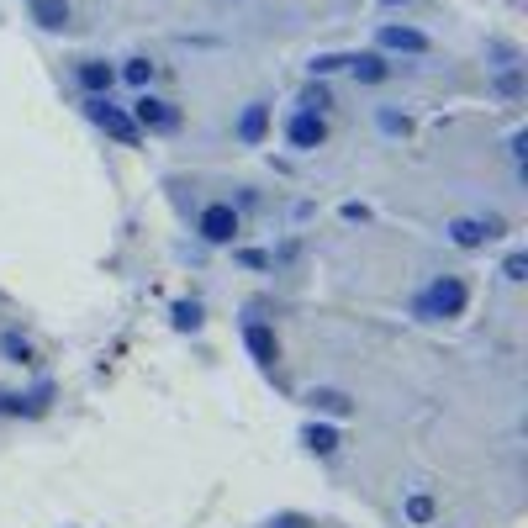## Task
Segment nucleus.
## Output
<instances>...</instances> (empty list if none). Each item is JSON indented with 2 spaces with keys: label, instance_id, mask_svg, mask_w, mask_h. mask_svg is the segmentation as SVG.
I'll return each instance as SVG.
<instances>
[{
  "label": "nucleus",
  "instance_id": "f257e3e1",
  "mask_svg": "<svg viewBox=\"0 0 528 528\" xmlns=\"http://www.w3.org/2000/svg\"><path fill=\"white\" fill-rule=\"evenodd\" d=\"M238 228H243V222H238V212H233L228 201L201 206V217H196V233H201L206 243H233V238H238Z\"/></svg>",
  "mask_w": 528,
  "mask_h": 528
},
{
  "label": "nucleus",
  "instance_id": "f03ea898",
  "mask_svg": "<svg viewBox=\"0 0 528 528\" xmlns=\"http://www.w3.org/2000/svg\"><path fill=\"white\" fill-rule=\"evenodd\" d=\"M132 122L148 127V132H175L180 127V111L159 101V96H138V106H132Z\"/></svg>",
  "mask_w": 528,
  "mask_h": 528
},
{
  "label": "nucleus",
  "instance_id": "7ed1b4c3",
  "mask_svg": "<svg viewBox=\"0 0 528 528\" xmlns=\"http://www.w3.org/2000/svg\"><path fill=\"white\" fill-rule=\"evenodd\" d=\"M85 111H90V117H96V122H101V127H106L117 143H138V122H132L127 111H117V106H111L106 96H96V101H90Z\"/></svg>",
  "mask_w": 528,
  "mask_h": 528
},
{
  "label": "nucleus",
  "instance_id": "20e7f679",
  "mask_svg": "<svg viewBox=\"0 0 528 528\" xmlns=\"http://www.w3.org/2000/svg\"><path fill=\"white\" fill-rule=\"evenodd\" d=\"M465 307V286H460V280H433V286L418 296V312H460Z\"/></svg>",
  "mask_w": 528,
  "mask_h": 528
},
{
  "label": "nucleus",
  "instance_id": "39448f33",
  "mask_svg": "<svg viewBox=\"0 0 528 528\" xmlns=\"http://www.w3.org/2000/svg\"><path fill=\"white\" fill-rule=\"evenodd\" d=\"M286 138L296 143V148H317L328 138V127H323V111H296V117L286 122Z\"/></svg>",
  "mask_w": 528,
  "mask_h": 528
},
{
  "label": "nucleus",
  "instance_id": "423d86ee",
  "mask_svg": "<svg viewBox=\"0 0 528 528\" xmlns=\"http://www.w3.org/2000/svg\"><path fill=\"white\" fill-rule=\"evenodd\" d=\"M243 338H249V349H254L259 365H275L280 360V344H275V333L264 328V323H249V328H243Z\"/></svg>",
  "mask_w": 528,
  "mask_h": 528
},
{
  "label": "nucleus",
  "instance_id": "0eeeda50",
  "mask_svg": "<svg viewBox=\"0 0 528 528\" xmlns=\"http://www.w3.org/2000/svg\"><path fill=\"white\" fill-rule=\"evenodd\" d=\"M381 43L386 48H402V53H428V37L412 32V27H381Z\"/></svg>",
  "mask_w": 528,
  "mask_h": 528
},
{
  "label": "nucleus",
  "instance_id": "6e6552de",
  "mask_svg": "<svg viewBox=\"0 0 528 528\" xmlns=\"http://www.w3.org/2000/svg\"><path fill=\"white\" fill-rule=\"evenodd\" d=\"M497 228H502L497 217H492V222H449V238L470 249V243H481V238H497Z\"/></svg>",
  "mask_w": 528,
  "mask_h": 528
},
{
  "label": "nucleus",
  "instance_id": "1a4fd4ad",
  "mask_svg": "<svg viewBox=\"0 0 528 528\" xmlns=\"http://www.w3.org/2000/svg\"><path fill=\"white\" fill-rule=\"evenodd\" d=\"M74 80H80L85 90H96V96H101V90H111V80H117V74H111L101 59H85L80 69H74Z\"/></svg>",
  "mask_w": 528,
  "mask_h": 528
},
{
  "label": "nucleus",
  "instance_id": "9d476101",
  "mask_svg": "<svg viewBox=\"0 0 528 528\" xmlns=\"http://www.w3.org/2000/svg\"><path fill=\"white\" fill-rule=\"evenodd\" d=\"M307 402H312V407H323V412H333V418H349V412H354V402H349V396H344V391H333V386H323V391H312V396H307Z\"/></svg>",
  "mask_w": 528,
  "mask_h": 528
},
{
  "label": "nucleus",
  "instance_id": "9b49d317",
  "mask_svg": "<svg viewBox=\"0 0 528 528\" xmlns=\"http://www.w3.org/2000/svg\"><path fill=\"white\" fill-rule=\"evenodd\" d=\"M32 16H37L43 27H53V32L69 27V6H64V0H32Z\"/></svg>",
  "mask_w": 528,
  "mask_h": 528
},
{
  "label": "nucleus",
  "instance_id": "f8f14e48",
  "mask_svg": "<svg viewBox=\"0 0 528 528\" xmlns=\"http://www.w3.org/2000/svg\"><path fill=\"white\" fill-rule=\"evenodd\" d=\"M349 64H354V74H360L365 85H381L386 74H391V64H386V59H375V53H365V59H349Z\"/></svg>",
  "mask_w": 528,
  "mask_h": 528
},
{
  "label": "nucleus",
  "instance_id": "ddd939ff",
  "mask_svg": "<svg viewBox=\"0 0 528 528\" xmlns=\"http://www.w3.org/2000/svg\"><path fill=\"white\" fill-rule=\"evenodd\" d=\"M264 122H270V111H264V106H249V111H243V122H238L243 143H259V138H264Z\"/></svg>",
  "mask_w": 528,
  "mask_h": 528
},
{
  "label": "nucleus",
  "instance_id": "4468645a",
  "mask_svg": "<svg viewBox=\"0 0 528 528\" xmlns=\"http://www.w3.org/2000/svg\"><path fill=\"white\" fill-rule=\"evenodd\" d=\"M301 444H307L312 455H333V449H338V433H333V428H307V433H301Z\"/></svg>",
  "mask_w": 528,
  "mask_h": 528
},
{
  "label": "nucleus",
  "instance_id": "2eb2a0df",
  "mask_svg": "<svg viewBox=\"0 0 528 528\" xmlns=\"http://www.w3.org/2000/svg\"><path fill=\"white\" fill-rule=\"evenodd\" d=\"M402 513H407V523H418V528H423V523H433V497H428V492L407 497V502H402Z\"/></svg>",
  "mask_w": 528,
  "mask_h": 528
},
{
  "label": "nucleus",
  "instance_id": "dca6fc26",
  "mask_svg": "<svg viewBox=\"0 0 528 528\" xmlns=\"http://www.w3.org/2000/svg\"><path fill=\"white\" fill-rule=\"evenodd\" d=\"M333 106V96H328V85H312L307 96H301V111H328Z\"/></svg>",
  "mask_w": 528,
  "mask_h": 528
},
{
  "label": "nucleus",
  "instance_id": "f3484780",
  "mask_svg": "<svg viewBox=\"0 0 528 528\" xmlns=\"http://www.w3.org/2000/svg\"><path fill=\"white\" fill-rule=\"evenodd\" d=\"M127 80H132V85H148V80H154V64H148V59H132V64H127Z\"/></svg>",
  "mask_w": 528,
  "mask_h": 528
},
{
  "label": "nucleus",
  "instance_id": "a211bd4d",
  "mask_svg": "<svg viewBox=\"0 0 528 528\" xmlns=\"http://www.w3.org/2000/svg\"><path fill=\"white\" fill-rule=\"evenodd\" d=\"M6 349H11L22 365H32V344H22V338H6Z\"/></svg>",
  "mask_w": 528,
  "mask_h": 528
},
{
  "label": "nucleus",
  "instance_id": "6ab92c4d",
  "mask_svg": "<svg viewBox=\"0 0 528 528\" xmlns=\"http://www.w3.org/2000/svg\"><path fill=\"white\" fill-rule=\"evenodd\" d=\"M523 264H528L523 254H513V259H507V280H523Z\"/></svg>",
  "mask_w": 528,
  "mask_h": 528
},
{
  "label": "nucleus",
  "instance_id": "aec40b11",
  "mask_svg": "<svg viewBox=\"0 0 528 528\" xmlns=\"http://www.w3.org/2000/svg\"><path fill=\"white\" fill-rule=\"evenodd\" d=\"M275 528H307V523H301V518H280Z\"/></svg>",
  "mask_w": 528,
  "mask_h": 528
}]
</instances>
